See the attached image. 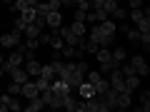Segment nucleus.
<instances>
[{"mask_svg":"<svg viewBox=\"0 0 150 112\" xmlns=\"http://www.w3.org/2000/svg\"><path fill=\"white\" fill-rule=\"evenodd\" d=\"M78 95H80L83 100H88V97H93V95H95V87H93V82L83 80L80 85H78Z\"/></svg>","mask_w":150,"mask_h":112,"instance_id":"10","label":"nucleus"},{"mask_svg":"<svg viewBox=\"0 0 150 112\" xmlns=\"http://www.w3.org/2000/svg\"><path fill=\"white\" fill-rule=\"evenodd\" d=\"M20 95L25 97V100H33V97L40 95V90H38V85L33 80H28V82H23V85H20Z\"/></svg>","mask_w":150,"mask_h":112,"instance_id":"7","label":"nucleus"},{"mask_svg":"<svg viewBox=\"0 0 150 112\" xmlns=\"http://www.w3.org/2000/svg\"><path fill=\"white\" fill-rule=\"evenodd\" d=\"M73 5H78V8H85V10H90V0H73Z\"/></svg>","mask_w":150,"mask_h":112,"instance_id":"37","label":"nucleus"},{"mask_svg":"<svg viewBox=\"0 0 150 112\" xmlns=\"http://www.w3.org/2000/svg\"><path fill=\"white\" fill-rule=\"evenodd\" d=\"M23 32H25V37H38V35H40V27H38L35 22H28Z\"/></svg>","mask_w":150,"mask_h":112,"instance_id":"20","label":"nucleus"},{"mask_svg":"<svg viewBox=\"0 0 150 112\" xmlns=\"http://www.w3.org/2000/svg\"><path fill=\"white\" fill-rule=\"evenodd\" d=\"M118 5H120V0H105V3H103V10H105L108 15H110V13L115 10V8H118Z\"/></svg>","mask_w":150,"mask_h":112,"instance_id":"29","label":"nucleus"},{"mask_svg":"<svg viewBox=\"0 0 150 112\" xmlns=\"http://www.w3.org/2000/svg\"><path fill=\"white\" fill-rule=\"evenodd\" d=\"M110 52H112V60H115V62H123L125 60V48H112Z\"/></svg>","mask_w":150,"mask_h":112,"instance_id":"26","label":"nucleus"},{"mask_svg":"<svg viewBox=\"0 0 150 112\" xmlns=\"http://www.w3.org/2000/svg\"><path fill=\"white\" fill-rule=\"evenodd\" d=\"M10 77H13L15 82H20V85L30 80V75H28V70L23 67V65H20V67H13V70H10Z\"/></svg>","mask_w":150,"mask_h":112,"instance_id":"9","label":"nucleus"},{"mask_svg":"<svg viewBox=\"0 0 150 112\" xmlns=\"http://www.w3.org/2000/svg\"><path fill=\"white\" fill-rule=\"evenodd\" d=\"M35 85H38V90L43 92V90H48V87H50V80H45V77H40V75H38V80H35Z\"/></svg>","mask_w":150,"mask_h":112,"instance_id":"34","label":"nucleus"},{"mask_svg":"<svg viewBox=\"0 0 150 112\" xmlns=\"http://www.w3.org/2000/svg\"><path fill=\"white\" fill-rule=\"evenodd\" d=\"M138 87H140V77H138V75H128V77H125V90L135 92Z\"/></svg>","mask_w":150,"mask_h":112,"instance_id":"14","label":"nucleus"},{"mask_svg":"<svg viewBox=\"0 0 150 112\" xmlns=\"http://www.w3.org/2000/svg\"><path fill=\"white\" fill-rule=\"evenodd\" d=\"M45 25H48L50 30H58V27L63 25V13L60 10H50L48 15H45Z\"/></svg>","mask_w":150,"mask_h":112,"instance_id":"6","label":"nucleus"},{"mask_svg":"<svg viewBox=\"0 0 150 112\" xmlns=\"http://www.w3.org/2000/svg\"><path fill=\"white\" fill-rule=\"evenodd\" d=\"M95 57H98V62H100V72H103V75H105V72H110V70H115V67L120 65V62H115V60H112L110 48H98Z\"/></svg>","mask_w":150,"mask_h":112,"instance_id":"2","label":"nucleus"},{"mask_svg":"<svg viewBox=\"0 0 150 112\" xmlns=\"http://www.w3.org/2000/svg\"><path fill=\"white\" fill-rule=\"evenodd\" d=\"M120 72H123L125 77H128V75H135V65H133V62H128V65H123V67H120Z\"/></svg>","mask_w":150,"mask_h":112,"instance_id":"36","label":"nucleus"},{"mask_svg":"<svg viewBox=\"0 0 150 112\" xmlns=\"http://www.w3.org/2000/svg\"><path fill=\"white\" fill-rule=\"evenodd\" d=\"M63 45H65V40L60 35H53V40H50V48L53 50H63Z\"/></svg>","mask_w":150,"mask_h":112,"instance_id":"30","label":"nucleus"},{"mask_svg":"<svg viewBox=\"0 0 150 112\" xmlns=\"http://www.w3.org/2000/svg\"><path fill=\"white\" fill-rule=\"evenodd\" d=\"M40 77H45V80H50V82H53V77H55L53 62H48V65H40Z\"/></svg>","mask_w":150,"mask_h":112,"instance_id":"16","label":"nucleus"},{"mask_svg":"<svg viewBox=\"0 0 150 112\" xmlns=\"http://www.w3.org/2000/svg\"><path fill=\"white\" fill-rule=\"evenodd\" d=\"M108 18H112L115 22H123L125 18H128V13H125V8H120V5H118V8H115V10H112V13H110Z\"/></svg>","mask_w":150,"mask_h":112,"instance_id":"18","label":"nucleus"},{"mask_svg":"<svg viewBox=\"0 0 150 112\" xmlns=\"http://www.w3.org/2000/svg\"><path fill=\"white\" fill-rule=\"evenodd\" d=\"M20 40H23V32H18V30H8V32L0 35V45H3V50H13Z\"/></svg>","mask_w":150,"mask_h":112,"instance_id":"3","label":"nucleus"},{"mask_svg":"<svg viewBox=\"0 0 150 112\" xmlns=\"http://www.w3.org/2000/svg\"><path fill=\"white\" fill-rule=\"evenodd\" d=\"M8 110H13V112L23 110V102L18 100V95H10V100H8Z\"/></svg>","mask_w":150,"mask_h":112,"instance_id":"22","label":"nucleus"},{"mask_svg":"<svg viewBox=\"0 0 150 112\" xmlns=\"http://www.w3.org/2000/svg\"><path fill=\"white\" fill-rule=\"evenodd\" d=\"M23 62H25V57H23V52H20L18 48H13V50H10V55L5 57V65H3V70H5V72H10L13 67H20Z\"/></svg>","mask_w":150,"mask_h":112,"instance_id":"4","label":"nucleus"},{"mask_svg":"<svg viewBox=\"0 0 150 112\" xmlns=\"http://www.w3.org/2000/svg\"><path fill=\"white\" fill-rule=\"evenodd\" d=\"M3 65H5V52L0 50V67H3Z\"/></svg>","mask_w":150,"mask_h":112,"instance_id":"40","label":"nucleus"},{"mask_svg":"<svg viewBox=\"0 0 150 112\" xmlns=\"http://www.w3.org/2000/svg\"><path fill=\"white\" fill-rule=\"evenodd\" d=\"M3 3H5V5H10V3H13V0H0V5H3Z\"/></svg>","mask_w":150,"mask_h":112,"instance_id":"42","label":"nucleus"},{"mask_svg":"<svg viewBox=\"0 0 150 112\" xmlns=\"http://www.w3.org/2000/svg\"><path fill=\"white\" fill-rule=\"evenodd\" d=\"M3 75H5V70H3V67H0V77H3Z\"/></svg>","mask_w":150,"mask_h":112,"instance_id":"43","label":"nucleus"},{"mask_svg":"<svg viewBox=\"0 0 150 112\" xmlns=\"http://www.w3.org/2000/svg\"><path fill=\"white\" fill-rule=\"evenodd\" d=\"M110 77H108V82H110V87L112 90H118V92H123L125 90V75L120 72V67H115V70H110Z\"/></svg>","mask_w":150,"mask_h":112,"instance_id":"5","label":"nucleus"},{"mask_svg":"<svg viewBox=\"0 0 150 112\" xmlns=\"http://www.w3.org/2000/svg\"><path fill=\"white\" fill-rule=\"evenodd\" d=\"M75 105H78V102L73 100V95H65V97H63V107H65L68 112H75Z\"/></svg>","mask_w":150,"mask_h":112,"instance_id":"24","label":"nucleus"},{"mask_svg":"<svg viewBox=\"0 0 150 112\" xmlns=\"http://www.w3.org/2000/svg\"><path fill=\"white\" fill-rule=\"evenodd\" d=\"M25 25H28V22H25V20H23V18H20V15H18V18H15V20H13V30H18V32H23V30H25Z\"/></svg>","mask_w":150,"mask_h":112,"instance_id":"32","label":"nucleus"},{"mask_svg":"<svg viewBox=\"0 0 150 112\" xmlns=\"http://www.w3.org/2000/svg\"><path fill=\"white\" fill-rule=\"evenodd\" d=\"M0 50H3V45H0Z\"/></svg>","mask_w":150,"mask_h":112,"instance_id":"44","label":"nucleus"},{"mask_svg":"<svg viewBox=\"0 0 150 112\" xmlns=\"http://www.w3.org/2000/svg\"><path fill=\"white\" fill-rule=\"evenodd\" d=\"M135 25H138V30H140V32H150V18H140Z\"/></svg>","mask_w":150,"mask_h":112,"instance_id":"28","label":"nucleus"},{"mask_svg":"<svg viewBox=\"0 0 150 112\" xmlns=\"http://www.w3.org/2000/svg\"><path fill=\"white\" fill-rule=\"evenodd\" d=\"M85 15H88V10H85V8H75V15H73V20H78V22H85Z\"/></svg>","mask_w":150,"mask_h":112,"instance_id":"31","label":"nucleus"},{"mask_svg":"<svg viewBox=\"0 0 150 112\" xmlns=\"http://www.w3.org/2000/svg\"><path fill=\"white\" fill-rule=\"evenodd\" d=\"M70 30H73V32H75L78 37H85V35H88V25H85V22H78V20H73Z\"/></svg>","mask_w":150,"mask_h":112,"instance_id":"15","label":"nucleus"},{"mask_svg":"<svg viewBox=\"0 0 150 112\" xmlns=\"http://www.w3.org/2000/svg\"><path fill=\"white\" fill-rule=\"evenodd\" d=\"M130 105H133V95H130L128 90L118 92V102H115V107H118V110H128Z\"/></svg>","mask_w":150,"mask_h":112,"instance_id":"8","label":"nucleus"},{"mask_svg":"<svg viewBox=\"0 0 150 112\" xmlns=\"http://www.w3.org/2000/svg\"><path fill=\"white\" fill-rule=\"evenodd\" d=\"M8 95H20V82L13 80L10 85H8Z\"/></svg>","mask_w":150,"mask_h":112,"instance_id":"35","label":"nucleus"},{"mask_svg":"<svg viewBox=\"0 0 150 112\" xmlns=\"http://www.w3.org/2000/svg\"><path fill=\"white\" fill-rule=\"evenodd\" d=\"M98 48H100V45H98L95 40H90V37L83 43V50H85V52H90V55H95V52H98Z\"/></svg>","mask_w":150,"mask_h":112,"instance_id":"21","label":"nucleus"},{"mask_svg":"<svg viewBox=\"0 0 150 112\" xmlns=\"http://www.w3.org/2000/svg\"><path fill=\"white\" fill-rule=\"evenodd\" d=\"M83 80H85V75L75 72V70H73V72L68 75V77H65V82H68V85H70V90H78V85H80Z\"/></svg>","mask_w":150,"mask_h":112,"instance_id":"11","label":"nucleus"},{"mask_svg":"<svg viewBox=\"0 0 150 112\" xmlns=\"http://www.w3.org/2000/svg\"><path fill=\"white\" fill-rule=\"evenodd\" d=\"M18 15H20V18H23V20H25V22H33V20H35V8L25 5V8H23L20 13H18Z\"/></svg>","mask_w":150,"mask_h":112,"instance_id":"17","label":"nucleus"},{"mask_svg":"<svg viewBox=\"0 0 150 112\" xmlns=\"http://www.w3.org/2000/svg\"><path fill=\"white\" fill-rule=\"evenodd\" d=\"M60 5H70V3H73V0H58Z\"/></svg>","mask_w":150,"mask_h":112,"instance_id":"41","label":"nucleus"},{"mask_svg":"<svg viewBox=\"0 0 150 112\" xmlns=\"http://www.w3.org/2000/svg\"><path fill=\"white\" fill-rule=\"evenodd\" d=\"M123 3H125V0H123Z\"/></svg>","mask_w":150,"mask_h":112,"instance_id":"45","label":"nucleus"},{"mask_svg":"<svg viewBox=\"0 0 150 112\" xmlns=\"http://www.w3.org/2000/svg\"><path fill=\"white\" fill-rule=\"evenodd\" d=\"M43 107H45V102H43V97L38 95V97H33V100H28L25 110H28V112H38V110H43Z\"/></svg>","mask_w":150,"mask_h":112,"instance_id":"12","label":"nucleus"},{"mask_svg":"<svg viewBox=\"0 0 150 112\" xmlns=\"http://www.w3.org/2000/svg\"><path fill=\"white\" fill-rule=\"evenodd\" d=\"M123 35L128 37L130 43H140V30H133V27H128V30H125Z\"/></svg>","mask_w":150,"mask_h":112,"instance_id":"23","label":"nucleus"},{"mask_svg":"<svg viewBox=\"0 0 150 112\" xmlns=\"http://www.w3.org/2000/svg\"><path fill=\"white\" fill-rule=\"evenodd\" d=\"M25 70H28V75H30V77H38V75H40V65H43V62H38V60L35 57H33V60H25Z\"/></svg>","mask_w":150,"mask_h":112,"instance_id":"13","label":"nucleus"},{"mask_svg":"<svg viewBox=\"0 0 150 112\" xmlns=\"http://www.w3.org/2000/svg\"><path fill=\"white\" fill-rule=\"evenodd\" d=\"M93 87H95V95H103V92L110 87V82H108V77H100L98 82H93Z\"/></svg>","mask_w":150,"mask_h":112,"instance_id":"19","label":"nucleus"},{"mask_svg":"<svg viewBox=\"0 0 150 112\" xmlns=\"http://www.w3.org/2000/svg\"><path fill=\"white\" fill-rule=\"evenodd\" d=\"M23 45H25L28 50H38V48H40V43H38V37H25V43H23Z\"/></svg>","mask_w":150,"mask_h":112,"instance_id":"33","label":"nucleus"},{"mask_svg":"<svg viewBox=\"0 0 150 112\" xmlns=\"http://www.w3.org/2000/svg\"><path fill=\"white\" fill-rule=\"evenodd\" d=\"M125 3L130 5V10H133V8H143V5H145L143 0H125Z\"/></svg>","mask_w":150,"mask_h":112,"instance_id":"38","label":"nucleus"},{"mask_svg":"<svg viewBox=\"0 0 150 112\" xmlns=\"http://www.w3.org/2000/svg\"><path fill=\"white\" fill-rule=\"evenodd\" d=\"M75 50H78V48H73V45H63V50H60V55H63L65 60H70V57H75Z\"/></svg>","mask_w":150,"mask_h":112,"instance_id":"27","label":"nucleus"},{"mask_svg":"<svg viewBox=\"0 0 150 112\" xmlns=\"http://www.w3.org/2000/svg\"><path fill=\"white\" fill-rule=\"evenodd\" d=\"M53 35H55V32H45V30H40V35H38V43H40V45H50Z\"/></svg>","mask_w":150,"mask_h":112,"instance_id":"25","label":"nucleus"},{"mask_svg":"<svg viewBox=\"0 0 150 112\" xmlns=\"http://www.w3.org/2000/svg\"><path fill=\"white\" fill-rule=\"evenodd\" d=\"M88 37H90V40H95V43L100 45V48H110V45H112V40H115V35H108V32L100 27V22H95V25H93L90 30H88Z\"/></svg>","mask_w":150,"mask_h":112,"instance_id":"1","label":"nucleus"},{"mask_svg":"<svg viewBox=\"0 0 150 112\" xmlns=\"http://www.w3.org/2000/svg\"><path fill=\"white\" fill-rule=\"evenodd\" d=\"M38 3H40V0H25V5H30V8H35Z\"/></svg>","mask_w":150,"mask_h":112,"instance_id":"39","label":"nucleus"}]
</instances>
